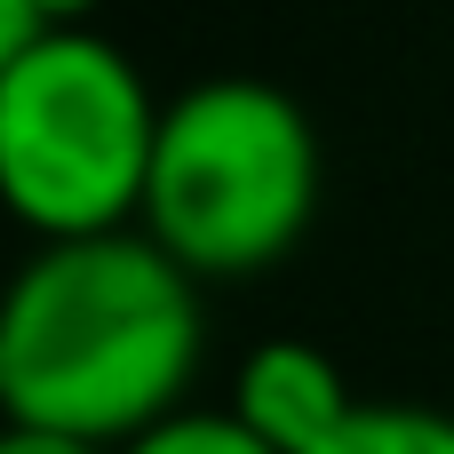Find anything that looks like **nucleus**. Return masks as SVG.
Here are the masks:
<instances>
[{
  "instance_id": "obj_1",
  "label": "nucleus",
  "mask_w": 454,
  "mask_h": 454,
  "mask_svg": "<svg viewBox=\"0 0 454 454\" xmlns=\"http://www.w3.org/2000/svg\"><path fill=\"white\" fill-rule=\"evenodd\" d=\"M8 423L128 447L200 375V279L152 231L48 239L0 295Z\"/></svg>"
},
{
  "instance_id": "obj_2",
  "label": "nucleus",
  "mask_w": 454,
  "mask_h": 454,
  "mask_svg": "<svg viewBox=\"0 0 454 454\" xmlns=\"http://www.w3.org/2000/svg\"><path fill=\"white\" fill-rule=\"evenodd\" d=\"M319 215V128L311 112L247 72L168 96L136 231H152L192 279L271 271Z\"/></svg>"
},
{
  "instance_id": "obj_3",
  "label": "nucleus",
  "mask_w": 454,
  "mask_h": 454,
  "mask_svg": "<svg viewBox=\"0 0 454 454\" xmlns=\"http://www.w3.org/2000/svg\"><path fill=\"white\" fill-rule=\"evenodd\" d=\"M160 96L96 24L40 32L0 72V207L48 239L128 231L144 215Z\"/></svg>"
},
{
  "instance_id": "obj_4",
  "label": "nucleus",
  "mask_w": 454,
  "mask_h": 454,
  "mask_svg": "<svg viewBox=\"0 0 454 454\" xmlns=\"http://www.w3.org/2000/svg\"><path fill=\"white\" fill-rule=\"evenodd\" d=\"M359 407H367V399L343 383V367H335L319 343H303V335L255 343V351L239 359V375H231V415L279 454L327 447Z\"/></svg>"
},
{
  "instance_id": "obj_5",
  "label": "nucleus",
  "mask_w": 454,
  "mask_h": 454,
  "mask_svg": "<svg viewBox=\"0 0 454 454\" xmlns=\"http://www.w3.org/2000/svg\"><path fill=\"white\" fill-rule=\"evenodd\" d=\"M311 454H454V415L415 407V399H367L327 447Z\"/></svg>"
},
{
  "instance_id": "obj_6",
  "label": "nucleus",
  "mask_w": 454,
  "mask_h": 454,
  "mask_svg": "<svg viewBox=\"0 0 454 454\" xmlns=\"http://www.w3.org/2000/svg\"><path fill=\"white\" fill-rule=\"evenodd\" d=\"M112 454H279V447H263L231 407H176V415H160L152 431H136Z\"/></svg>"
},
{
  "instance_id": "obj_7",
  "label": "nucleus",
  "mask_w": 454,
  "mask_h": 454,
  "mask_svg": "<svg viewBox=\"0 0 454 454\" xmlns=\"http://www.w3.org/2000/svg\"><path fill=\"white\" fill-rule=\"evenodd\" d=\"M0 454H112V447L64 439V431H40V423H0Z\"/></svg>"
},
{
  "instance_id": "obj_8",
  "label": "nucleus",
  "mask_w": 454,
  "mask_h": 454,
  "mask_svg": "<svg viewBox=\"0 0 454 454\" xmlns=\"http://www.w3.org/2000/svg\"><path fill=\"white\" fill-rule=\"evenodd\" d=\"M40 32H48V24H40V8H32V0H0V72L32 48Z\"/></svg>"
},
{
  "instance_id": "obj_9",
  "label": "nucleus",
  "mask_w": 454,
  "mask_h": 454,
  "mask_svg": "<svg viewBox=\"0 0 454 454\" xmlns=\"http://www.w3.org/2000/svg\"><path fill=\"white\" fill-rule=\"evenodd\" d=\"M32 8H40V24H48V32H72V24H96V8H104V0H32Z\"/></svg>"
},
{
  "instance_id": "obj_10",
  "label": "nucleus",
  "mask_w": 454,
  "mask_h": 454,
  "mask_svg": "<svg viewBox=\"0 0 454 454\" xmlns=\"http://www.w3.org/2000/svg\"><path fill=\"white\" fill-rule=\"evenodd\" d=\"M0 423H8V343H0Z\"/></svg>"
}]
</instances>
